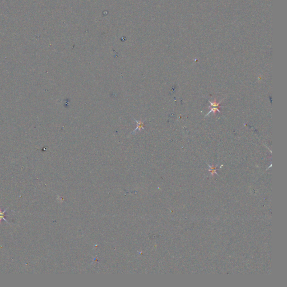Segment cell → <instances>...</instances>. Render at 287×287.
I'll return each mask as SVG.
<instances>
[{"mask_svg": "<svg viewBox=\"0 0 287 287\" xmlns=\"http://www.w3.org/2000/svg\"><path fill=\"white\" fill-rule=\"evenodd\" d=\"M7 209H8V208L5 209V210H4L3 212H2V211H1V210H0V222L1 221V220H2V219H3V220H5V222L9 223V222L7 221V220L6 219H5V216L6 215L5 214V213L6 212V210H7Z\"/></svg>", "mask_w": 287, "mask_h": 287, "instance_id": "6da1fadb", "label": "cell"}]
</instances>
